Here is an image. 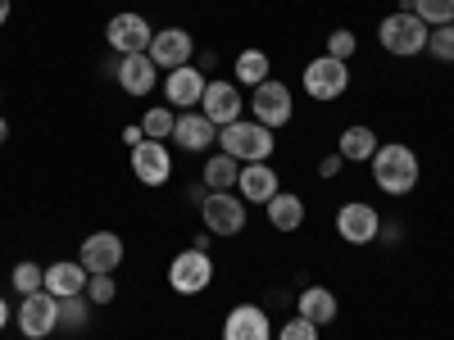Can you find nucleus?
Listing matches in <instances>:
<instances>
[{"label":"nucleus","mask_w":454,"mask_h":340,"mask_svg":"<svg viewBox=\"0 0 454 340\" xmlns=\"http://www.w3.org/2000/svg\"><path fill=\"white\" fill-rule=\"evenodd\" d=\"M368 164H372V182L382 186L387 196H409L413 186H419V155L400 141L377 145V155Z\"/></svg>","instance_id":"nucleus-1"},{"label":"nucleus","mask_w":454,"mask_h":340,"mask_svg":"<svg viewBox=\"0 0 454 340\" xmlns=\"http://www.w3.org/2000/svg\"><path fill=\"white\" fill-rule=\"evenodd\" d=\"M273 145H278V136L263 128V123L237 119V123L218 128V150H223V155H232L237 164H269L273 159Z\"/></svg>","instance_id":"nucleus-2"},{"label":"nucleus","mask_w":454,"mask_h":340,"mask_svg":"<svg viewBox=\"0 0 454 340\" xmlns=\"http://www.w3.org/2000/svg\"><path fill=\"white\" fill-rule=\"evenodd\" d=\"M427 23L413 14V10H395L377 23V42H382L387 55H400V59H413L419 50H427Z\"/></svg>","instance_id":"nucleus-3"},{"label":"nucleus","mask_w":454,"mask_h":340,"mask_svg":"<svg viewBox=\"0 0 454 340\" xmlns=\"http://www.w3.org/2000/svg\"><path fill=\"white\" fill-rule=\"evenodd\" d=\"M209 282H214V259H209V250H182L173 263H168V286L177 290V295H200V290H209Z\"/></svg>","instance_id":"nucleus-4"},{"label":"nucleus","mask_w":454,"mask_h":340,"mask_svg":"<svg viewBox=\"0 0 454 340\" xmlns=\"http://www.w3.org/2000/svg\"><path fill=\"white\" fill-rule=\"evenodd\" d=\"M250 109H254V123H263V128H286L291 123V87L286 82H278V78H269V82H259L254 87V96L246 100Z\"/></svg>","instance_id":"nucleus-5"},{"label":"nucleus","mask_w":454,"mask_h":340,"mask_svg":"<svg viewBox=\"0 0 454 340\" xmlns=\"http://www.w3.org/2000/svg\"><path fill=\"white\" fill-rule=\"evenodd\" d=\"M200 218L214 236H237L241 227H246V200L232 196V191H209L200 200Z\"/></svg>","instance_id":"nucleus-6"},{"label":"nucleus","mask_w":454,"mask_h":340,"mask_svg":"<svg viewBox=\"0 0 454 340\" xmlns=\"http://www.w3.org/2000/svg\"><path fill=\"white\" fill-rule=\"evenodd\" d=\"M19 331L27 340H46L51 331H59V299L51 290L23 295V305H19Z\"/></svg>","instance_id":"nucleus-7"},{"label":"nucleus","mask_w":454,"mask_h":340,"mask_svg":"<svg viewBox=\"0 0 454 340\" xmlns=\"http://www.w3.org/2000/svg\"><path fill=\"white\" fill-rule=\"evenodd\" d=\"M336 236L346 245H372L377 236H382V218H377L372 205L350 200V205H340V213H336Z\"/></svg>","instance_id":"nucleus-8"},{"label":"nucleus","mask_w":454,"mask_h":340,"mask_svg":"<svg viewBox=\"0 0 454 340\" xmlns=\"http://www.w3.org/2000/svg\"><path fill=\"white\" fill-rule=\"evenodd\" d=\"M350 87V64H340L332 55H318L305 64V91L314 100H336V96H346Z\"/></svg>","instance_id":"nucleus-9"},{"label":"nucleus","mask_w":454,"mask_h":340,"mask_svg":"<svg viewBox=\"0 0 454 340\" xmlns=\"http://www.w3.org/2000/svg\"><path fill=\"white\" fill-rule=\"evenodd\" d=\"M105 42L114 46V55H145L150 42H155V27L141 14H114L105 27Z\"/></svg>","instance_id":"nucleus-10"},{"label":"nucleus","mask_w":454,"mask_h":340,"mask_svg":"<svg viewBox=\"0 0 454 340\" xmlns=\"http://www.w3.org/2000/svg\"><path fill=\"white\" fill-rule=\"evenodd\" d=\"M78 263L91 273V277H100V273H114L123 263V236L119 232H91L87 241H82V254H78Z\"/></svg>","instance_id":"nucleus-11"},{"label":"nucleus","mask_w":454,"mask_h":340,"mask_svg":"<svg viewBox=\"0 0 454 340\" xmlns=\"http://www.w3.org/2000/svg\"><path fill=\"white\" fill-rule=\"evenodd\" d=\"M192 32H182V27H160L155 32V42H150V59H155V68H164V73H173V68H182V64H192Z\"/></svg>","instance_id":"nucleus-12"},{"label":"nucleus","mask_w":454,"mask_h":340,"mask_svg":"<svg viewBox=\"0 0 454 340\" xmlns=\"http://www.w3.org/2000/svg\"><path fill=\"white\" fill-rule=\"evenodd\" d=\"M205 87H209V78H205L196 64H182V68L164 73V96H168V104H177V109H196V104L205 100Z\"/></svg>","instance_id":"nucleus-13"},{"label":"nucleus","mask_w":454,"mask_h":340,"mask_svg":"<svg viewBox=\"0 0 454 340\" xmlns=\"http://www.w3.org/2000/svg\"><path fill=\"white\" fill-rule=\"evenodd\" d=\"M132 173H137V182H145V186H164V182L173 177L168 145H164V141H141V145L132 150Z\"/></svg>","instance_id":"nucleus-14"},{"label":"nucleus","mask_w":454,"mask_h":340,"mask_svg":"<svg viewBox=\"0 0 454 340\" xmlns=\"http://www.w3.org/2000/svg\"><path fill=\"white\" fill-rule=\"evenodd\" d=\"M241 109H246V100H241V91H237L232 82H209V87H205L200 113H205V119H209L214 128L237 123V119H241Z\"/></svg>","instance_id":"nucleus-15"},{"label":"nucleus","mask_w":454,"mask_h":340,"mask_svg":"<svg viewBox=\"0 0 454 340\" xmlns=\"http://www.w3.org/2000/svg\"><path fill=\"white\" fill-rule=\"evenodd\" d=\"M223 340H273V322L259 305H237L223 322Z\"/></svg>","instance_id":"nucleus-16"},{"label":"nucleus","mask_w":454,"mask_h":340,"mask_svg":"<svg viewBox=\"0 0 454 340\" xmlns=\"http://www.w3.org/2000/svg\"><path fill=\"white\" fill-rule=\"evenodd\" d=\"M237 191H241V200H246V205H269V200L282 191V182H278L273 164H241Z\"/></svg>","instance_id":"nucleus-17"},{"label":"nucleus","mask_w":454,"mask_h":340,"mask_svg":"<svg viewBox=\"0 0 454 340\" xmlns=\"http://www.w3.org/2000/svg\"><path fill=\"white\" fill-rule=\"evenodd\" d=\"M114 73H119V87L128 96H150L155 91V78H160V68L150 55H119V68Z\"/></svg>","instance_id":"nucleus-18"},{"label":"nucleus","mask_w":454,"mask_h":340,"mask_svg":"<svg viewBox=\"0 0 454 340\" xmlns=\"http://www.w3.org/2000/svg\"><path fill=\"white\" fill-rule=\"evenodd\" d=\"M173 141L186 150V155H200V150H209V145L218 141V128L205 119V113H192V109H186L182 119L173 123Z\"/></svg>","instance_id":"nucleus-19"},{"label":"nucleus","mask_w":454,"mask_h":340,"mask_svg":"<svg viewBox=\"0 0 454 340\" xmlns=\"http://www.w3.org/2000/svg\"><path fill=\"white\" fill-rule=\"evenodd\" d=\"M87 282H91V273L82 268L78 259H59V263H51V268H46V290H51L55 299L87 295Z\"/></svg>","instance_id":"nucleus-20"},{"label":"nucleus","mask_w":454,"mask_h":340,"mask_svg":"<svg viewBox=\"0 0 454 340\" xmlns=\"http://www.w3.org/2000/svg\"><path fill=\"white\" fill-rule=\"evenodd\" d=\"M336 145H340L336 155L346 159V164H368V159L377 155V145H382V141H377V132H372V128L355 123V128L340 132V141H336Z\"/></svg>","instance_id":"nucleus-21"},{"label":"nucleus","mask_w":454,"mask_h":340,"mask_svg":"<svg viewBox=\"0 0 454 340\" xmlns=\"http://www.w3.org/2000/svg\"><path fill=\"white\" fill-rule=\"evenodd\" d=\"M295 313L309 318L314 327H327V322H336V295L327 286H305L300 290V309Z\"/></svg>","instance_id":"nucleus-22"},{"label":"nucleus","mask_w":454,"mask_h":340,"mask_svg":"<svg viewBox=\"0 0 454 340\" xmlns=\"http://www.w3.org/2000/svg\"><path fill=\"white\" fill-rule=\"evenodd\" d=\"M263 209H269V222L278 227V232H295V227L305 222V200L291 196V191H278Z\"/></svg>","instance_id":"nucleus-23"},{"label":"nucleus","mask_w":454,"mask_h":340,"mask_svg":"<svg viewBox=\"0 0 454 340\" xmlns=\"http://www.w3.org/2000/svg\"><path fill=\"white\" fill-rule=\"evenodd\" d=\"M237 177H241V164H237L232 155H223V150H218V155L205 164V173H200V182L209 186V191H232Z\"/></svg>","instance_id":"nucleus-24"},{"label":"nucleus","mask_w":454,"mask_h":340,"mask_svg":"<svg viewBox=\"0 0 454 340\" xmlns=\"http://www.w3.org/2000/svg\"><path fill=\"white\" fill-rule=\"evenodd\" d=\"M400 10H413L427 27H445V23H454V0H400Z\"/></svg>","instance_id":"nucleus-25"},{"label":"nucleus","mask_w":454,"mask_h":340,"mask_svg":"<svg viewBox=\"0 0 454 340\" xmlns=\"http://www.w3.org/2000/svg\"><path fill=\"white\" fill-rule=\"evenodd\" d=\"M269 55L263 50H241L237 55V82H246V87H259V82H269Z\"/></svg>","instance_id":"nucleus-26"},{"label":"nucleus","mask_w":454,"mask_h":340,"mask_svg":"<svg viewBox=\"0 0 454 340\" xmlns=\"http://www.w3.org/2000/svg\"><path fill=\"white\" fill-rule=\"evenodd\" d=\"M87 318H91V299H87V295L59 299V327H64V331H82Z\"/></svg>","instance_id":"nucleus-27"},{"label":"nucleus","mask_w":454,"mask_h":340,"mask_svg":"<svg viewBox=\"0 0 454 340\" xmlns=\"http://www.w3.org/2000/svg\"><path fill=\"white\" fill-rule=\"evenodd\" d=\"M10 286H14L19 295H36V290H46V268H42V263H32V259H23L19 268H14V277H10Z\"/></svg>","instance_id":"nucleus-28"},{"label":"nucleus","mask_w":454,"mask_h":340,"mask_svg":"<svg viewBox=\"0 0 454 340\" xmlns=\"http://www.w3.org/2000/svg\"><path fill=\"white\" fill-rule=\"evenodd\" d=\"M173 123H177L173 109H150L145 119H141V132H145L150 141H164V136H173Z\"/></svg>","instance_id":"nucleus-29"},{"label":"nucleus","mask_w":454,"mask_h":340,"mask_svg":"<svg viewBox=\"0 0 454 340\" xmlns=\"http://www.w3.org/2000/svg\"><path fill=\"white\" fill-rule=\"evenodd\" d=\"M427 50H432V59L454 64V23H445V27H432V32H427Z\"/></svg>","instance_id":"nucleus-30"},{"label":"nucleus","mask_w":454,"mask_h":340,"mask_svg":"<svg viewBox=\"0 0 454 340\" xmlns=\"http://www.w3.org/2000/svg\"><path fill=\"white\" fill-rule=\"evenodd\" d=\"M359 50V36L350 32V27H336L332 36H327V55L332 59H340V64H350V55Z\"/></svg>","instance_id":"nucleus-31"},{"label":"nucleus","mask_w":454,"mask_h":340,"mask_svg":"<svg viewBox=\"0 0 454 340\" xmlns=\"http://www.w3.org/2000/svg\"><path fill=\"white\" fill-rule=\"evenodd\" d=\"M114 295H119V286H114V273H100L87 282V299L91 305H114Z\"/></svg>","instance_id":"nucleus-32"},{"label":"nucleus","mask_w":454,"mask_h":340,"mask_svg":"<svg viewBox=\"0 0 454 340\" xmlns=\"http://www.w3.org/2000/svg\"><path fill=\"white\" fill-rule=\"evenodd\" d=\"M278 340H318V327H314L309 318H300V313H295V318L278 331Z\"/></svg>","instance_id":"nucleus-33"},{"label":"nucleus","mask_w":454,"mask_h":340,"mask_svg":"<svg viewBox=\"0 0 454 340\" xmlns=\"http://www.w3.org/2000/svg\"><path fill=\"white\" fill-rule=\"evenodd\" d=\"M340 168H346V159H340V155H327V159L318 164V177H336Z\"/></svg>","instance_id":"nucleus-34"},{"label":"nucleus","mask_w":454,"mask_h":340,"mask_svg":"<svg viewBox=\"0 0 454 340\" xmlns=\"http://www.w3.org/2000/svg\"><path fill=\"white\" fill-rule=\"evenodd\" d=\"M141 141H150V136L141 132V123H137V128H123V145H128V150H137Z\"/></svg>","instance_id":"nucleus-35"},{"label":"nucleus","mask_w":454,"mask_h":340,"mask_svg":"<svg viewBox=\"0 0 454 340\" xmlns=\"http://www.w3.org/2000/svg\"><path fill=\"white\" fill-rule=\"evenodd\" d=\"M10 23V0H0V27Z\"/></svg>","instance_id":"nucleus-36"},{"label":"nucleus","mask_w":454,"mask_h":340,"mask_svg":"<svg viewBox=\"0 0 454 340\" xmlns=\"http://www.w3.org/2000/svg\"><path fill=\"white\" fill-rule=\"evenodd\" d=\"M10 322V305H5V295H0V327Z\"/></svg>","instance_id":"nucleus-37"},{"label":"nucleus","mask_w":454,"mask_h":340,"mask_svg":"<svg viewBox=\"0 0 454 340\" xmlns=\"http://www.w3.org/2000/svg\"><path fill=\"white\" fill-rule=\"evenodd\" d=\"M5 141H10V123H5V119H0V145H5Z\"/></svg>","instance_id":"nucleus-38"}]
</instances>
